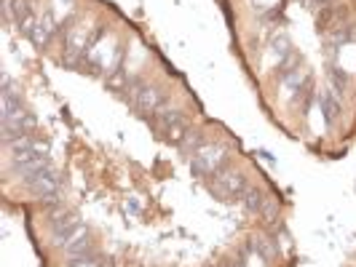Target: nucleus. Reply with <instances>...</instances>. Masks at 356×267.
Segmentation results:
<instances>
[{"mask_svg": "<svg viewBox=\"0 0 356 267\" xmlns=\"http://www.w3.org/2000/svg\"><path fill=\"white\" fill-rule=\"evenodd\" d=\"M231 158L233 150L228 142H209L191 158V171L198 179H212L214 174H220L222 169L231 166Z\"/></svg>", "mask_w": 356, "mask_h": 267, "instance_id": "1", "label": "nucleus"}, {"mask_svg": "<svg viewBox=\"0 0 356 267\" xmlns=\"http://www.w3.org/2000/svg\"><path fill=\"white\" fill-rule=\"evenodd\" d=\"M126 99H129V105L134 112H140L143 118H150V115H156L161 107L169 105V96H166V91L156 86V83H147L143 78H134L131 80V86L126 91Z\"/></svg>", "mask_w": 356, "mask_h": 267, "instance_id": "2", "label": "nucleus"}, {"mask_svg": "<svg viewBox=\"0 0 356 267\" xmlns=\"http://www.w3.org/2000/svg\"><path fill=\"white\" fill-rule=\"evenodd\" d=\"M49 232H51L54 246H59V249L70 246L72 241H78L83 235H89L86 222L81 219V214L72 212V209H59V212L49 214Z\"/></svg>", "mask_w": 356, "mask_h": 267, "instance_id": "3", "label": "nucleus"}, {"mask_svg": "<svg viewBox=\"0 0 356 267\" xmlns=\"http://www.w3.org/2000/svg\"><path fill=\"white\" fill-rule=\"evenodd\" d=\"M252 187L250 177L244 174V171H238V169H222L220 174H214L209 179V193L214 198H220V200H225V203H236V200H241L244 193Z\"/></svg>", "mask_w": 356, "mask_h": 267, "instance_id": "4", "label": "nucleus"}, {"mask_svg": "<svg viewBox=\"0 0 356 267\" xmlns=\"http://www.w3.org/2000/svg\"><path fill=\"white\" fill-rule=\"evenodd\" d=\"M22 187L27 193H33L35 198H40L43 203H51L62 193V177H59V171L54 166H43L33 174L22 177Z\"/></svg>", "mask_w": 356, "mask_h": 267, "instance_id": "5", "label": "nucleus"}, {"mask_svg": "<svg viewBox=\"0 0 356 267\" xmlns=\"http://www.w3.org/2000/svg\"><path fill=\"white\" fill-rule=\"evenodd\" d=\"M35 131H38V115L30 112V110H24L17 118L3 121V142L8 147V144L19 142V139H24V137H30V134H35Z\"/></svg>", "mask_w": 356, "mask_h": 267, "instance_id": "6", "label": "nucleus"}, {"mask_svg": "<svg viewBox=\"0 0 356 267\" xmlns=\"http://www.w3.org/2000/svg\"><path fill=\"white\" fill-rule=\"evenodd\" d=\"M252 243L257 254L263 257V262L268 267H273L282 259V246H279V232H260V235H252Z\"/></svg>", "mask_w": 356, "mask_h": 267, "instance_id": "7", "label": "nucleus"}, {"mask_svg": "<svg viewBox=\"0 0 356 267\" xmlns=\"http://www.w3.org/2000/svg\"><path fill=\"white\" fill-rule=\"evenodd\" d=\"M56 30H59V27H56V21H54V17L46 11L43 17H38V21L33 24V30H30L24 37H27L35 49H46V46L54 40V35H56Z\"/></svg>", "mask_w": 356, "mask_h": 267, "instance_id": "8", "label": "nucleus"}, {"mask_svg": "<svg viewBox=\"0 0 356 267\" xmlns=\"http://www.w3.org/2000/svg\"><path fill=\"white\" fill-rule=\"evenodd\" d=\"M147 121L153 123V128L159 131L161 137H163L166 131H172L175 126L188 123V118H185V112H182V110H177V107H169V105H166V107H161L159 112H156V115H150Z\"/></svg>", "mask_w": 356, "mask_h": 267, "instance_id": "9", "label": "nucleus"}, {"mask_svg": "<svg viewBox=\"0 0 356 267\" xmlns=\"http://www.w3.org/2000/svg\"><path fill=\"white\" fill-rule=\"evenodd\" d=\"M316 102H319V110H321V118H324V123H327V126L338 123L340 112H343V105H340V94H335L332 89H324V91H319Z\"/></svg>", "mask_w": 356, "mask_h": 267, "instance_id": "10", "label": "nucleus"}, {"mask_svg": "<svg viewBox=\"0 0 356 267\" xmlns=\"http://www.w3.org/2000/svg\"><path fill=\"white\" fill-rule=\"evenodd\" d=\"M270 56L276 59V67H282L284 62H289L295 56V49H292V40L286 37V33H276L270 37V46H268Z\"/></svg>", "mask_w": 356, "mask_h": 267, "instance_id": "11", "label": "nucleus"}, {"mask_svg": "<svg viewBox=\"0 0 356 267\" xmlns=\"http://www.w3.org/2000/svg\"><path fill=\"white\" fill-rule=\"evenodd\" d=\"M131 75H129V70H126V64L121 62L118 67H113V70L105 75V86L110 91H115V94H126L129 91V86H131Z\"/></svg>", "mask_w": 356, "mask_h": 267, "instance_id": "12", "label": "nucleus"}, {"mask_svg": "<svg viewBox=\"0 0 356 267\" xmlns=\"http://www.w3.org/2000/svg\"><path fill=\"white\" fill-rule=\"evenodd\" d=\"M207 144H209L207 134H204V131H196V128H191V134L185 137V142H182V147H179V153L188 155V158H193L198 150H204Z\"/></svg>", "mask_w": 356, "mask_h": 267, "instance_id": "13", "label": "nucleus"}, {"mask_svg": "<svg viewBox=\"0 0 356 267\" xmlns=\"http://www.w3.org/2000/svg\"><path fill=\"white\" fill-rule=\"evenodd\" d=\"M266 196H268L266 190H260V187H254V184H252V187L247 190V193H244V198H241L238 203L244 206V212H247V214H254V216H257V212H260V206H263Z\"/></svg>", "mask_w": 356, "mask_h": 267, "instance_id": "14", "label": "nucleus"}, {"mask_svg": "<svg viewBox=\"0 0 356 267\" xmlns=\"http://www.w3.org/2000/svg\"><path fill=\"white\" fill-rule=\"evenodd\" d=\"M327 78H330V89L335 91V94H340V91L348 89V83H351V78H348V72H343L340 67H330L327 70Z\"/></svg>", "mask_w": 356, "mask_h": 267, "instance_id": "15", "label": "nucleus"}, {"mask_svg": "<svg viewBox=\"0 0 356 267\" xmlns=\"http://www.w3.org/2000/svg\"><path fill=\"white\" fill-rule=\"evenodd\" d=\"M250 3H252V8H254V11L266 14V11H270V8H273V3H276V0H250Z\"/></svg>", "mask_w": 356, "mask_h": 267, "instance_id": "16", "label": "nucleus"}, {"mask_svg": "<svg viewBox=\"0 0 356 267\" xmlns=\"http://www.w3.org/2000/svg\"><path fill=\"white\" fill-rule=\"evenodd\" d=\"M308 3H311V8H321V11L330 8V6H335V0H308Z\"/></svg>", "mask_w": 356, "mask_h": 267, "instance_id": "17", "label": "nucleus"}, {"mask_svg": "<svg viewBox=\"0 0 356 267\" xmlns=\"http://www.w3.org/2000/svg\"><path fill=\"white\" fill-rule=\"evenodd\" d=\"M217 267H250V265H247V262H241V259L236 257L233 262H222V265H217Z\"/></svg>", "mask_w": 356, "mask_h": 267, "instance_id": "18", "label": "nucleus"}]
</instances>
